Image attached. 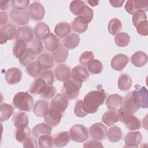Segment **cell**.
Instances as JSON below:
<instances>
[{"instance_id": "cell-1", "label": "cell", "mask_w": 148, "mask_h": 148, "mask_svg": "<svg viewBox=\"0 0 148 148\" xmlns=\"http://www.w3.org/2000/svg\"><path fill=\"white\" fill-rule=\"evenodd\" d=\"M68 106V100L61 94H57L51 99L49 110L44 116L45 121L51 127L57 125Z\"/></svg>"}, {"instance_id": "cell-2", "label": "cell", "mask_w": 148, "mask_h": 148, "mask_svg": "<svg viewBox=\"0 0 148 148\" xmlns=\"http://www.w3.org/2000/svg\"><path fill=\"white\" fill-rule=\"evenodd\" d=\"M106 97L105 91L103 89L90 91L86 94L83 101L85 111L90 114L95 113L99 106L103 103Z\"/></svg>"}, {"instance_id": "cell-3", "label": "cell", "mask_w": 148, "mask_h": 148, "mask_svg": "<svg viewBox=\"0 0 148 148\" xmlns=\"http://www.w3.org/2000/svg\"><path fill=\"white\" fill-rule=\"evenodd\" d=\"M34 98L27 91L18 92L13 99L14 106L21 111H31L34 106Z\"/></svg>"}, {"instance_id": "cell-4", "label": "cell", "mask_w": 148, "mask_h": 148, "mask_svg": "<svg viewBox=\"0 0 148 148\" xmlns=\"http://www.w3.org/2000/svg\"><path fill=\"white\" fill-rule=\"evenodd\" d=\"M118 115L119 120L123 123L128 130L134 131L140 128L141 123L140 120L135 117L133 113L124 108V107H121L118 110Z\"/></svg>"}, {"instance_id": "cell-5", "label": "cell", "mask_w": 148, "mask_h": 148, "mask_svg": "<svg viewBox=\"0 0 148 148\" xmlns=\"http://www.w3.org/2000/svg\"><path fill=\"white\" fill-rule=\"evenodd\" d=\"M82 86V82L70 78L65 81L63 84L62 95L68 99H73L78 96Z\"/></svg>"}, {"instance_id": "cell-6", "label": "cell", "mask_w": 148, "mask_h": 148, "mask_svg": "<svg viewBox=\"0 0 148 148\" xmlns=\"http://www.w3.org/2000/svg\"><path fill=\"white\" fill-rule=\"evenodd\" d=\"M141 107V102L137 90L128 92L124 100V108L132 113L136 112Z\"/></svg>"}, {"instance_id": "cell-7", "label": "cell", "mask_w": 148, "mask_h": 148, "mask_svg": "<svg viewBox=\"0 0 148 148\" xmlns=\"http://www.w3.org/2000/svg\"><path fill=\"white\" fill-rule=\"evenodd\" d=\"M71 139L76 142L82 143L86 140L89 136L88 128L82 124H75L69 130Z\"/></svg>"}, {"instance_id": "cell-8", "label": "cell", "mask_w": 148, "mask_h": 148, "mask_svg": "<svg viewBox=\"0 0 148 148\" xmlns=\"http://www.w3.org/2000/svg\"><path fill=\"white\" fill-rule=\"evenodd\" d=\"M17 29L13 24H6L0 29V43H5L9 40H12L17 35Z\"/></svg>"}, {"instance_id": "cell-9", "label": "cell", "mask_w": 148, "mask_h": 148, "mask_svg": "<svg viewBox=\"0 0 148 148\" xmlns=\"http://www.w3.org/2000/svg\"><path fill=\"white\" fill-rule=\"evenodd\" d=\"M28 14L34 21H39L43 18L45 9L42 4L39 2H32L28 8Z\"/></svg>"}, {"instance_id": "cell-10", "label": "cell", "mask_w": 148, "mask_h": 148, "mask_svg": "<svg viewBox=\"0 0 148 148\" xmlns=\"http://www.w3.org/2000/svg\"><path fill=\"white\" fill-rule=\"evenodd\" d=\"M91 137L97 140L104 139L107 134V128L101 123L93 124L89 128Z\"/></svg>"}, {"instance_id": "cell-11", "label": "cell", "mask_w": 148, "mask_h": 148, "mask_svg": "<svg viewBox=\"0 0 148 148\" xmlns=\"http://www.w3.org/2000/svg\"><path fill=\"white\" fill-rule=\"evenodd\" d=\"M9 15L12 20L20 25H26L29 21L28 13L25 10H20L12 9L10 12Z\"/></svg>"}, {"instance_id": "cell-12", "label": "cell", "mask_w": 148, "mask_h": 148, "mask_svg": "<svg viewBox=\"0 0 148 148\" xmlns=\"http://www.w3.org/2000/svg\"><path fill=\"white\" fill-rule=\"evenodd\" d=\"M142 135L139 131H134L128 132L124 138L125 147H138L141 143Z\"/></svg>"}, {"instance_id": "cell-13", "label": "cell", "mask_w": 148, "mask_h": 148, "mask_svg": "<svg viewBox=\"0 0 148 148\" xmlns=\"http://www.w3.org/2000/svg\"><path fill=\"white\" fill-rule=\"evenodd\" d=\"M54 72L57 80L61 82H65L69 79L72 76L70 68L63 64L58 65L55 68Z\"/></svg>"}, {"instance_id": "cell-14", "label": "cell", "mask_w": 148, "mask_h": 148, "mask_svg": "<svg viewBox=\"0 0 148 148\" xmlns=\"http://www.w3.org/2000/svg\"><path fill=\"white\" fill-rule=\"evenodd\" d=\"M129 58L124 54H118L114 56L110 62L111 67L115 71H122L127 65Z\"/></svg>"}, {"instance_id": "cell-15", "label": "cell", "mask_w": 148, "mask_h": 148, "mask_svg": "<svg viewBox=\"0 0 148 148\" xmlns=\"http://www.w3.org/2000/svg\"><path fill=\"white\" fill-rule=\"evenodd\" d=\"M5 80L9 84H14L20 82L22 78V72L19 68H9L5 75Z\"/></svg>"}, {"instance_id": "cell-16", "label": "cell", "mask_w": 148, "mask_h": 148, "mask_svg": "<svg viewBox=\"0 0 148 148\" xmlns=\"http://www.w3.org/2000/svg\"><path fill=\"white\" fill-rule=\"evenodd\" d=\"M16 39H22L27 43L31 42L34 39V31L32 28L28 25L18 27Z\"/></svg>"}, {"instance_id": "cell-17", "label": "cell", "mask_w": 148, "mask_h": 148, "mask_svg": "<svg viewBox=\"0 0 148 148\" xmlns=\"http://www.w3.org/2000/svg\"><path fill=\"white\" fill-rule=\"evenodd\" d=\"M123 97L117 94H113L108 97L106 101L107 108L111 110H118L123 106Z\"/></svg>"}, {"instance_id": "cell-18", "label": "cell", "mask_w": 148, "mask_h": 148, "mask_svg": "<svg viewBox=\"0 0 148 148\" xmlns=\"http://www.w3.org/2000/svg\"><path fill=\"white\" fill-rule=\"evenodd\" d=\"M71 76L72 79L83 82L89 77L90 75L87 69L83 65H77L73 68Z\"/></svg>"}, {"instance_id": "cell-19", "label": "cell", "mask_w": 148, "mask_h": 148, "mask_svg": "<svg viewBox=\"0 0 148 148\" xmlns=\"http://www.w3.org/2000/svg\"><path fill=\"white\" fill-rule=\"evenodd\" d=\"M34 33L36 38L40 40H44L51 34L49 27L44 22H40L35 26Z\"/></svg>"}, {"instance_id": "cell-20", "label": "cell", "mask_w": 148, "mask_h": 148, "mask_svg": "<svg viewBox=\"0 0 148 148\" xmlns=\"http://www.w3.org/2000/svg\"><path fill=\"white\" fill-rule=\"evenodd\" d=\"M69 134L67 131H63L54 135L53 137V143L56 147H64L70 140Z\"/></svg>"}, {"instance_id": "cell-21", "label": "cell", "mask_w": 148, "mask_h": 148, "mask_svg": "<svg viewBox=\"0 0 148 148\" xmlns=\"http://www.w3.org/2000/svg\"><path fill=\"white\" fill-rule=\"evenodd\" d=\"M43 40L46 49L49 51L54 52L61 46L59 39L52 33Z\"/></svg>"}, {"instance_id": "cell-22", "label": "cell", "mask_w": 148, "mask_h": 148, "mask_svg": "<svg viewBox=\"0 0 148 148\" xmlns=\"http://www.w3.org/2000/svg\"><path fill=\"white\" fill-rule=\"evenodd\" d=\"M12 122L16 128L27 127L29 123V119L24 112H16L12 118Z\"/></svg>"}, {"instance_id": "cell-23", "label": "cell", "mask_w": 148, "mask_h": 148, "mask_svg": "<svg viewBox=\"0 0 148 148\" xmlns=\"http://www.w3.org/2000/svg\"><path fill=\"white\" fill-rule=\"evenodd\" d=\"M131 63L136 67H142L147 62V54L142 51H138L134 53L131 57Z\"/></svg>"}, {"instance_id": "cell-24", "label": "cell", "mask_w": 148, "mask_h": 148, "mask_svg": "<svg viewBox=\"0 0 148 148\" xmlns=\"http://www.w3.org/2000/svg\"><path fill=\"white\" fill-rule=\"evenodd\" d=\"M88 23L82 16H78L72 22V28L73 31L79 34L84 32L88 28Z\"/></svg>"}, {"instance_id": "cell-25", "label": "cell", "mask_w": 148, "mask_h": 148, "mask_svg": "<svg viewBox=\"0 0 148 148\" xmlns=\"http://www.w3.org/2000/svg\"><path fill=\"white\" fill-rule=\"evenodd\" d=\"M37 61L41 64L43 69L47 70L53 68L54 58L50 53H43L38 56Z\"/></svg>"}, {"instance_id": "cell-26", "label": "cell", "mask_w": 148, "mask_h": 148, "mask_svg": "<svg viewBox=\"0 0 148 148\" xmlns=\"http://www.w3.org/2000/svg\"><path fill=\"white\" fill-rule=\"evenodd\" d=\"M49 103L46 101L39 100L36 102L34 106L33 112L38 117H44L47 114L49 110Z\"/></svg>"}, {"instance_id": "cell-27", "label": "cell", "mask_w": 148, "mask_h": 148, "mask_svg": "<svg viewBox=\"0 0 148 148\" xmlns=\"http://www.w3.org/2000/svg\"><path fill=\"white\" fill-rule=\"evenodd\" d=\"M52 132L51 126L47 123H39L35 125L32 129V134L35 138L43 135H50Z\"/></svg>"}, {"instance_id": "cell-28", "label": "cell", "mask_w": 148, "mask_h": 148, "mask_svg": "<svg viewBox=\"0 0 148 148\" xmlns=\"http://www.w3.org/2000/svg\"><path fill=\"white\" fill-rule=\"evenodd\" d=\"M54 31L57 36L63 38L70 34L71 32V27L68 23L60 22L55 26Z\"/></svg>"}, {"instance_id": "cell-29", "label": "cell", "mask_w": 148, "mask_h": 148, "mask_svg": "<svg viewBox=\"0 0 148 148\" xmlns=\"http://www.w3.org/2000/svg\"><path fill=\"white\" fill-rule=\"evenodd\" d=\"M27 42L22 39H16L13 47L14 56L20 59L25 53L27 49Z\"/></svg>"}, {"instance_id": "cell-30", "label": "cell", "mask_w": 148, "mask_h": 148, "mask_svg": "<svg viewBox=\"0 0 148 148\" xmlns=\"http://www.w3.org/2000/svg\"><path fill=\"white\" fill-rule=\"evenodd\" d=\"M80 37L76 34H71L66 36L62 40L65 47L68 49L76 48L80 43Z\"/></svg>"}, {"instance_id": "cell-31", "label": "cell", "mask_w": 148, "mask_h": 148, "mask_svg": "<svg viewBox=\"0 0 148 148\" xmlns=\"http://www.w3.org/2000/svg\"><path fill=\"white\" fill-rule=\"evenodd\" d=\"M43 69L42 66L38 61L31 62L26 67V72L27 73L34 77L40 76L43 72Z\"/></svg>"}, {"instance_id": "cell-32", "label": "cell", "mask_w": 148, "mask_h": 148, "mask_svg": "<svg viewBox=\"0 0 148 148\" xmlns=\"http://www.w3.org/2000/svg\"><path fill=\"white\" fill-rule=\"evenodd\" d=\"M107 137L108 140L113 143L118 142L123 136L121 129L118 126H113L110 127L107 131Z\"/></svg>"}, {"instance_id": "cell-33", "label": "cell", "mask_w": 148, "mask_h": 148, "mask_svg": "<svg viewBox=\"0 0 148 148\" xmlns=\"http://www.w3.org/2000/svg\"><path fill=\"white\" fill-rule=\"evenodd\" d=\"M102 122L110 127L119 121L118 114L113 110H109L103 113L102 117Z\"/></svg>"}, {"instance_id": "cell-34", "label": "cell", "mask_w": 148, "mask_h": 148, "mask_svg": "<svg viewBox=\"0 0 148 148\" xmlns=\"http://www.w3.org/2000/svg\"><path fill=\"white\" fill-rule=\"evenodd\" d=\"M118 88L121 91L128 90L132 86L131 77L127 74L121 75L118 79Z\"/></svg>"}, {"instance_id": "cell-35", "label": "cell", "mask_w": 148, "mask_h": 148, "mask_svg": "<svg viewBox=\"0 0 148 148\" xmlns=\"http://www.w3.org/2000/svg\"><path fill=\"white\" fill-rule=\"evenodd\" d=\"M13 113V107L8 103H2L0 106V120L1 122L8 120Z\"/></svg>"}, {"instance_id": "cell-36", "label": "cell", "mask_w": 148, "mask_h": 148, "mask_svg": "<svg viewBox=\"0 0 148 148\" xmlns=\"http://www.w3.org/2000/svg\"><path fill=\"white\" fill-rule=\"evenodd\" d=\"M47 83L44 79L41 77L35 79L31 84L29 86V92L32 94H39L42 88L46 85Z\"/></svg>"}, {"instance_id": "cell-37", "label": "cell", "mask_w": 148, "mask_h": 148, "mask_svg": "<svg viewBox=\"0 0 148 148\" xmlns=\"http://www.w3.org/2000/svg\"><path fill=\"white\" fill-rule=\"evenodd\" d=\"M123 27L121 21L117 18H112L108 25V29L109 34L112 35H115L120 32Z\"/></svg>"}, {"instance_id": "cell-38", "label": "cell", "mask_w": 148, "mask_h": 148, "mask_svg": "<svg viewBox=\"0 0 148 148\" xmlns=\"http://www.w3.org/2000/svg\"><path fill=\"white\" fill-rule=\"evenodd\" d=\"M54 60L57 63H61L65 61L68 56V50L64 46H61L53 53Z\"/></svg>"}, {"instance_id": "cell-39", "label": "cell", "mask_w": 148, "mask_h": 148, "mask_svg": "<svg viewBox=\"0 0 148 148\" xmlns=\"http://www.w3.org/2000/svg\"><path fill=\"white\" fill-rule=\"evenodd\" d=\"M135 89L137 90L139 97L141 102L142 108H147L148 107V91L145 87H140L139 85L135 86Z\"/></svg>"}, {"instance_id": "cell-40", "label": "cell", "mask_w": 148, "mask_h": 148, "mask_svg": "<svg viewBox=\"0 0 148 148\" xmlns=\"http://www.w3.org/2000/svg\"><path fill=\"white\" fill-rule=\"evenodd\" d=\"M36 54L30 47H28L24 55L19 59L20 63L24 66H27L35 58Z\"/></svg>"}, {"instance_id": "cell-41", "label": "cell", "mask_w": 148, "mask_h": 148, "mask_svg": "<svg viewBox=\"0 0 148 148\" xmlns=\"http://www.w3.org/2000/svg\"><path fill=\"white\" fill-rule=\"evenodd\" d=\"M86 7L84 2L82 1H72L69 5V9L74 15H80Z\"/></svg>"}, {"instance_id": "cell-42", "label": "cell", "mask_w": 148, "mask_h": 148, "mask_svg": "<svg viewBox=\"0 0 148 148\" xmlns=\"http://www.w3.org/2000/svg\"><path fill=\"white\" fill-rule=\"evenodd\" d=\"M114 42L119 47H125L128 46L130 42V36L125 32H120L116 35Z\"/></svg>"}, {"instance_id": "cell-43", "label": "cell", "mask_w": 148, "mask_h": 148, "mask_svg": "<svg viewBox=\"0 0 148 148\" xmlns=\"http://www.w3.org/2000/svg\"><path fill=\"white\" fill-rule=\"evenodd\" d=\"M57 92V89L52 85H45L40 90L39 95L45 99H49L54 97Z\"/></svg>"}, {"instance_id": "cell-44", "label": "cell", "mask_w": 148, "mask_h": 148, "mask_svg": "<svg viewBox=\"0 0 148 148\" xmlns=\"http://www.w3.org/2000/svg\"><path fill=\"white\" fill-rule=\"evenodd\" d=\"M87 69L92 74H99L102 71L103 65L99 60L95 59L87 65Z\"/></svg>"}, {"instance_id": "cell-45", "label": "cell", "mask_w": 148, "mask_h": 148, "mask_svg": "<svg viewBox=\"0 0 148 148\" xmlns=\"http://www.w3.org/2000/svg\"><path fill=\"white\" fill-rule=\"evenodd\" d=\"M31 134L30 128L27 126L25 127L16 128V139L18 142H23L27 138L29 137Z\"/></svg>"}, {"instance_id": "cell-46", "label": "cell", "mask_w": 148, "mask_h": 148, "mask_svg": "<svg viewBox=\"0 0 148 148\" xmlns=\"http://www.w3.org/2000/svg\"><path fill=\"white\" fill-rule=\"evenodd\" d=\"M39 147H52L53 146V137L49 135H43L38 137Z\"/></svg>"}, {"instance_id": "cell-47", "label": "cell", "mask_w": 148, "mask_h": 148, "mask_svg": "<svg viewBox=\"0 0 148 148\" xmlns=\"http://www.w3.org/2000/svg\"><path fill=\"white\" fill-rule=\"evenodd\" d=\"M146 20H147L146 14L142 10H136L132 14V21L135 27H136L140 22Z\"/></svg>"}, {"instance_id": "cell-48", "label": "cell", "mask_w": 148, "mask_h": 148, "mask_svg": "<svg viewBox=\"0 0 148 148\" xmlns=\"http://www.w3.org/2000/svg\"><path fill=\"white\" fill-rule=\"evenodd\" d=\"M74 113L77 117H84L88 114L84 109L82 100L77 101L74 107Z\"/></svg>"}, {"instance_id": "cell-49", "label": "cell", "mask_w": 148, "mask_h": 148, "mask_svg": "<svg viewBox=\"0 0 148 148\" xmlns=\"http://www.w3.org/2000/svg\"><path fill=\"white\" fill-rule=\"evenodd\" d=\"M94 53L91 51H86L83 52L80 56L79 62L84 65H87L90 62L94 60Z\"/></svg>"}, {"instance_id": "cell-50", "label": "cell", "mask_w": 148, "mask_h": 148, "mask_svg": "<svg viewBox=\"0 0 148 148\" xmlns=\"http://www.w3.org/2000/svg\"><path fill=\"white\" fill-rule=\"evenodd\" d=\"M12 6L13 9L24 10L29 5V0H12L11 1Z\"/></svg>"}, {"instance_id": "cell-51", "label": "cell", "mask_w": 148, "mask_h": 148, "mask_svg": "<svg viewBox=\"0 0 148 148\" xmlns=\"http://www.w3.org/2000/svg\"><path fill=\"white\" fill-rule=\"evenodd\" d=\"M31 42V43H30L29 47L32 49V50L35 52L36 55L40 54L43 49V44L40 40L36 38L33 39Z\"/></svg>"}, {"instance_id": "cell-52", "label": "cell", "mask_w": 148, "mask_h": 148, "mask_svg": "<svg viewBox=\"0 0 148 148\" xmlns=\"http://www.w3.org/2000/svg\"><path fill=\"white\" fill-rule=\"evenodd\" d=\"M148 22L147 20L143 21L139 23L135 27L138 34L142 36H147L148 35Z\"/></svg>"}, {"instance_id": "cell-53", "label": "cell", "mask_w": 148, "mask_h": 148, "mask_svg": "<svg viewBox=\"0 0 148 148\" xmlns=\"http://www.w3.org/2000/svg\"><path fill=\"white\" fill-rule=\"evenodd\" d=\"M39 76L44 79L48 85H52L54 83V75L51 70H45L43 71Z\"/></svg>"}, {"instance_id": "cell-54", "label": "cell", "mask_w": 148, "mask_h": 148, "mask_svg": "<svg viewBox=\"0 0 148 148\" xmlns=\"http://www.w3.org/2000/svg\"><path fill=\"white\" fill-rule=\"evenodd\" d=\"M84 18L88 23L91 21L93 18V10L89 8L88 6L86 5L85 9L83 13L79 15Z\"/></svg>"}, {"instance_id": "cell-55", "label": "cell", "mask_w": 148, "mask_h": 148, "mask_svg": "<svg viewBox=\"0 0 148 148\" xmlns=\"http://www.w3.org/2000/svg\"><path fill=\"white\" fill-rule=\"evenodd\" d=\"M136 10H142L146 12L148 9V3L147 1H133Z\"/></svg>"}, {"instance_id": "cell-56", "label": "cell", "mask_w": 148, "mask_h": 148, "mask_svg": "<svg viewBox=\"0 0 148 148\" xmlns=\"http://www.w3.org/2000/svg\"><path fill=\"white\" fill-rule=\"evenodd\" d=\"M23 146L25 148L28 147H35L37 148L38 147L36 140L32 138L28 137L23 142Z\"/></svg>"}, {"instance_id": "cell-57", "label": "cell", "mask_w": 148, "mask_h": 148, "mask_svg": "<svg viewBox=\"0 0 148 148\" xmlns=\"http://www.w3.org/2000/svg\"><path fill=\"white\" fill-rule=\"evenodd\" d=\"M83 146V147H103L102 143L95 140H91L86 142L84 143Z\"/></svg>"}, {"instance_id": "cell-58", "label": "cell", "mask_w": 148, "mask_h": 148, "mask_svg": "<svg viewBox=\"0 0 148 148\" xmlns=\"http://www.w3.org/2000/svg\"><path fill=\"white\" fill-rule=\"evenodd\" d=\"M124 8L125 10L130 14H133L136 10L135 8L133 1H127L125 2Z\"/></svg>"}, {"instance_id": "cell-59", "label": "cell", "mask_w": 148, "mask_h": 148, "mask_svg": "<svg viewBox=\"0 0 148 148\" xmlns=\"http://www.w3.org/2000/svg\"><path fill=\"white\" fill-rule=\"evenodd\" d=\"M1 25H3L6 24L8 21V13L6 12H1Z\"/></svg>"}, {"instance_id": "cell-60", "label": "cell", "mask_w": 148, "mask_h": 148, "mask_svg": "<svg viewBox=\"0 0 148 148\" xmlns=\"http://www.w3.org/2000/svg\"><path fill=\"white\" fill-rule=\"evenodd\" d=\"M124 1H120V0H110L109 3L110 5L114 8H120L121 7L124 3Z\"/></svg>"}, {"instance_id": "cell-61", "label": "cell", "mask_w": 148, "mask_h": 148, "mask_svg": "<svg viewBox=\"0 0 148 148\" xmlns=\"http://www.w3.org/2000/svg\"><path fill=\"white\" fill-rule=\"evenodd\" d=\"M0 4V8L1 10H7L10 6L9 1H1Z\"/></svg>"}, {"instance_id": "cell-62", "label": "cell", "mask_w": 148, "mask_h": 148, "mask_svg": "<svg viewBox=\"0 0 148 148\" xmlns=\"http://www.w3.org/2000/svg\"><path fill=\"white\" fill-rule=\"evenodd\" d=\"M87 3L91 6H95L98 5L99 1H92V0H88Z\"/></svg>"}]
</instances>
